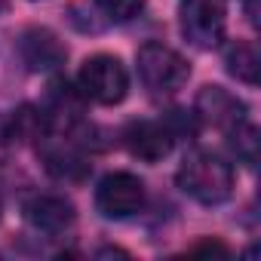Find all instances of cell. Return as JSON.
<instances>
[{"label":"cell","mask_w":261,"mask_h":261,"mask_svg":"<svg viewBox=\"0 0 261 261\" xmlns=\"http://www.w3.org/2000/svg\"><path fill=\"white\" fill-rule=\"evenodd\" d=\"M178 188L203 206H218L233 194V169L209 151H194L175 172Z\"/></svg>","instance_id":"obj_1"},{"label":"cell","mask_w":261,"mask_h":261,"mask_svg":"<svg viewBox=\"0 0 261 261\" xmlns=\"http://www.w3.org/2000/svg\"><path fill=\"white\" fill-rule=\"evenodd\" d=\"M181 34L200 46L212 49L224 37V0H181Z\"/></svg>","instance_id":"obj_5"},{"label":"cell","mask_w":261,"mask_h":261,"mask_svg":"<svg viewBox=\"0 0 261 261\" xmlns=\"http://www.w3.org/2000/svg\"><path fill=\"white\" fill-rule=\"evenodd\" d=\"M80 92L98 105H120L129 92V74L117 56L98 53L80 68Z\"/></svg>","instance_id":"obj_3"},{"label":"cell","mask_w":261,"mask_h":261,"mask_svg":"<svg viewBox=\"0 0 261 261\" xmlns=\"http://www.w3.org/2000/svg\"><path fill=\"white\" fill-rule=\"evenodd\" d=\"M25 218L43 233H65L74 224V206L59 194H37L25 203Z\"/></svg>","instance_id":"obj_9"},{"label":"cell","mask_w":261,"mask_h":261,"mask_svg":"<svg viewBox=\"0 0 261 261\" xmlns=\"http://www.w3.org/2000/svg\"><path fill=\"white\" fill-rule=\"evenodd\" d=\"M191 252H194V255H203V252H206V255H230V249H227L224 243H215V240H212V243H209V240H206V243H197Z\"/></svg>","instance_id":"obj_13"},{"label":"cell","mask_w":261,"mask_h":261,"mask_svg":"<svg viewBox=\"0 0 261 261\" xmlns=\"http://www.w3.org/2000/svg\"><path fill=\"white\" fill-rule=\"evenodd\" d=\"M136 68H139V77L142 83L154 92V95H172L178 92L188 77H191V65L181 53H175L172 46H163V43H145L139 53H136Z\"/></svg>","instance_id":"obj_2"},{"label":"cell","mask_w":261,"mask_h":261,"mask_svg":"<svg viewBox=\"0 0 261 261\" xmlns=\"http://www.w3.org/2000/svg\"><path fill=\"white\" fill-rule=\"evenodd\" d=\"M95 206L105 218H129L145 206V181L133 172H108L95 188Z\"/></svg>","instance_id":"obj_4"},{"label":"cell","mask_w":261,"mask_h":261,"mask_svg":"<svg viewBox=\"0 0 261 261\" xmlns=\"http://www.w3.org/2000/svg\"><path fill=\"white\" fill-rule=\"evenodd\" d=\"M227 139H230V151L246 166H255V160H258V129L249 120H243V123L227 129Z\"/></svg>","instance_id":"obj_11"},{"label":"cell","mask_w":261,"mask_h":261,"mask_svg":"<svg viewBox=\"0 0 261 261\" xmlns=\"http://www.w3.org/2000/svg\"><path fill=\"white\" fill-rule=\"evenodd\" d=\"M95 7L114 22H133L145 10V0H95Z\"/></svg>","instance_id":"obj_12"},{"label":"cell","mask_w":261,"mask_h":261,"mask_svg":"<svg viewBox=\"0 0 261 261\" xmlns=\"http://www.w3.org/2000/svg\"><path fill=\"white\" fill-rule=\"evenodd\" d=\"M13 136V117H4L0 114V142H7Z\"/></svg>","instance_id":"obj_14"},{"label":"cell","mask_w":261,"mask_h":261,"mask_svg":"<svg viewBox=\"0 0 261 261\" xmlns=\"http://www.w3.org/2000/svg\"><path fill=\"white\" fill-rule=\"evenodd\" d=\"M224 68H227V74L237 77L240 83L255 86V83H258V68H261L258 49H255L249 40H233V43L224 49Z\"/></svg>","instance_id":"obj_10"},{"label":"cell","mask_w":261,"mask_h":261,"mask_svg":"<svg viewBox=\"0 0 261 261\" xmlns=\"http://www.w3.org/2000/svg\"><path fill=\"white\" fill-rule=\"evenodd\" d=\"M7 10V0H0V13H4Z\"/></svg>","instance_id":"obj_15"},{"label":"cell","mask_w":261,"mask_h":261,"mask_svg":"<svg viewBox=\"0 0 261 261\" xmlns=\"http://www.w3.org/2000/svg\"><path fill=\"white\" fill-rule=\"evenodd\" d=\"M19 56L31 71H56L65 65L68 49L49 28H28L19 37Z\"/></svg>","instance_id":"obj_7"},{"label":"cell","mask_w":261,"mask_h":261,"mask_svg":"<svg viewBox=\"0 0 261 261\" xmlns=\"http://www.w3.org/2000/svg\"><path fill=\"white\" fill-rule=\"evenodd\" d=\"M197 114L206 123H212V126L227 133L230 126L246 120V105H243V98H237L224 86H203L200 95H197Z\"/></svg>","instance_id":"obj_8"},{"label":"cell","mask_w":261,"mask_h":261,"mask_svg":"<svg viewBox=\"0 0 261 261\" xmlns=\"http://www.w3.org/2000/svg\"><path fill=\"white\" fill-rule=\"evenodd\" d=\"M123 142H126L129 154L145 160V163H160L163 157H169V151L175 145L172 133L160 120H136V123H129L126 133H123Z\"/></svg>","instance_id":"obj_6"}]
</instances>
